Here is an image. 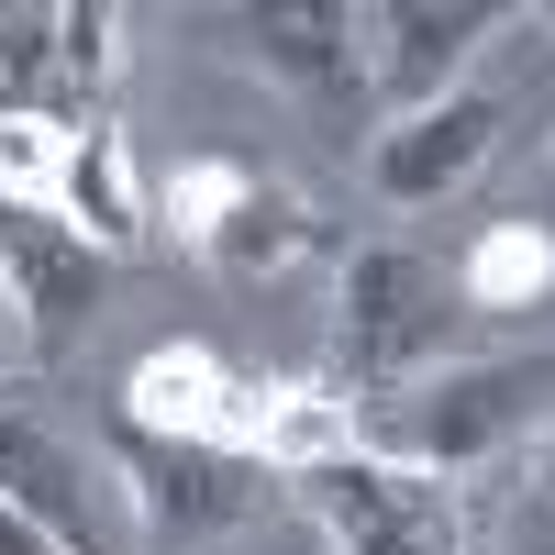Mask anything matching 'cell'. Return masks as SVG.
Returning <instances> with one entry per match:
<instances>
[{
    "label": "cell",
    "mask_w": 555,
    "mask_h": 555,
    "mask_svg": "<svg viewBox=\"0 0 555 555\" xmlns=\"http://www.w3.org/2000/svg\"><path fill=\"white\" fill-rule=\"evenodd\" d=\"M544 423H555V356H444L366 411L356 444L434 467V478H467V467H500L512 444H533Z\"/></svg>",
    "instance_id": "1"
},
{
    "label": "cell",
    "mask_w": 555,
    "mask_h": 555,
    "mask_svg": "<svg viewBox=\"0 0 555 555\" xmlns=\"http://www.w3.org/2000/svg\"><path fill=\"white\" fill-rule=\"evenodd\" d=\"M455 322H467V289L455 267L423 245H356L334 278V400H389L423 366L455 356Z\"/></svg>",
    "instance_id": "2"
},
{
    "label": "cell",
    "mask_w": 555,
    "mask_h": 555,
    "mask_svg": "<svg viewBox=\"0 0 555 555\" xmlns=\"http://www.w3.org/2000/svg\"><path fill=\"white\" fill-rule=\"evenodd\" d=\"M289 489H300L311 533L334 555H467V500H455V478L400 467L378 444L311 455V467H289Z\"/></svg>",
    "instance_id": "3"
},
{
    "label": "cell",
    "mask_w": 555,
    "mask_h": 555,
    "mask_svg": "<svg viewBox=\"0 0 555 555\" xmlns=\"http://www.w3.org/2000/svg\"><path fill=\"white\" fill-rule=\"evenodd\" d=\"M0 500L56 533V555H122L133 544V500L112 478V455H89L67 423H44V411L0 400Z\"/></svg>",
    "instance_id": "4"
},
{
    "label": "cell",
    "mask_w": 555,
    "mask_h": 555,
    "mask_svg": "<svg viewBox=\"0 0 555 555\" xmlns=\"http://www.w3.org/2000/svg\"><path fill=\"white\" fill-rule=\"evenodd\" d=\"M0 300H12L34 366H67L112 311V256L67 234L56 211H0Z\"/></svg>",
    "instance_id": "5"
},
{
    "label": "cell",
    "mask_w": 555,
    "mask_h": 555,
    "mask_svg": "<svg viewBox=\"0 0 555 555\" xmlns=\"http://www.w3.org/2000/svg\"><path fill=\"white\" fill-rule=\"evenodd\" d=\"M222 34L245 44L267 67V89H289V101L322 122V133H356L366 112V12L356 0H278V12H222Z\"/></svg>",
    "instance_id": "6"
},
{
    "label": "cell",
    "mask_w": 555,
    "mask_h": 555,
    "mask_svg": "<svg viewBox=\"0 0 555 555\" xmlns=\"http://www.w3.org/2000/svg\"><path fill=\"white\" fill-rule=\"evenodd\" d=\"M500 23H512L500 0H366V101H378L389 122L455 101L467 56Z\"/></svg>",
    "instance_id": "7"
},
{
    "label": "cell",
    "mask_w": 555,
    "mask_h": 555,
    "mask_svg": "<svg viewBox=\"0 0 555 555\" xmlns=\"http://www.w3.org/2000/svg\"><path fill=\"white\" fill-rule=\"evenodd\" d=\"M256 378H234L211 345H156L133 356L122 378V434H156V444H201V455H256ZM267 467V455H256Z\"/></svg>",
    "instance_id": "8"
},
{
    "label": "cell",
    "mask_w": 555,
    "mask_h": 555,
    "mask_svg": "<svg viewBox=\"0 0 555 555\" xmlns=\"http://www.w3.org/2000/svg\"><path fill=\"white\" fill-rule=\"evenodd\" d=\"M500 122H512V101H500V89H455V101L411 112V122H378V133H366V190H378L389 211H434V201H455V190L489 167Z\"/></svg>",
    "instance_id": "9"
},
{
    "label": "cell",
    "mask_w": 555,
    "mask_h": 555,
    "mask_svg": "<svg viewBox=\"0 0 555 555\" xmlns=\"http://www.w3.org/2000/svg\"><path fill=\"white\" fill-rule=\"evenodd\" d=\"M112 478L133 500V533H178V544H201L222 522H245L256 512V455H201V444H156V434H122L112 455Z\"/></svg>",
    "instance_id": "10"
},
{
    "label": "cell",
    "mask_w": 555,
    "mask_h": 555,
    "mask_svg": "<svg viewBox=\"0 0 555 555\" xmlns=\"http://www.w3.org/2000/svg\"><path fill=\"white\" fill-rule=\"evenodd\" d=\"M145 178H133V145H122V122H78L67 133V178H56V222L67 234H89L101 256L122 245H145Z\"/></svg>",
    "instance_id": "11"
},
{
    "label": "cell",
    "mask_w": 555,
    "mask_h": 555,
    "mask_svg": "<svg viewBox=\"0 0 555 555\" xmlns=\"http://www.w3.org/2000/svg\"><path fill=\"white\" fill-rule=\"evenodd\" d=\"M322 245V222H311V201L289 190V178H256L245 167V190L222 201V222L201 234V256L222 267V278H278L289 256H311Z\"/></svg>",
    "instance_id": "12"
},
{
    "label": "cell",
    "mask_w": 555,
    "mask_h": 555,
    "mask_svg": "<svg viewBox=\"0 0 555 555\" xmlns=\"http://www.w3.org/2000/svg\"><path fill=\"white\" fill-rule=\"evenodd\" d=\"M455 289H467V311H522L533 289H555V245L533 222H489V234L455 256Z\"/></svg>",
    "instance_id": "13"
},
{
    "label": "cell",
    "mask_w": 555,
    "mask_h": 555,
    "mask_svg": "<svg viewBox=\"0 0 555 555\" xmlns=\"http://www.w3.org/2000/svg\"><path fill=\"white\" fill-rule=\"evenodd\" d=\"M56 178H67V122L0 112V211H56Z\"/></svg>",
    "instance_id": "14"
},
{
    "label": "cell",
    "mask_w": 555,
    "mask_h": 555,
    "mask_svg": "<svg viewBox=\"0 0 555 555\" xmlns=\"http://www.w3.org/2000/svg\"><path fill=\"white\" fill-rule=\"evenodd\" d=\"M512 555H555V423L533 434V478H522V512H512Z\"/></svg>",
    "instance_id": "15"
},
{
    "label": "cell",
    "mask_w": 555,
    "mask_h": 555,
    "mask_svg": "<svg viewBox=\"0 0 555 555\" xmlns=\"http://www.w3.org/2000/svg\"><path fill=\"white\" fill-rule=\"evenodd\" d=\"M0 555H56V533H34V522L12 512V500H0Z\"/></svg>",
    "instance_id": "16"
},
{
    "label": "cell",
    "mask_w": 555,
    "mask_h": 555,
    "mask_svg": "<svg viewBox=\"0 0 555 555\" xmlns=\"http://www.w3.org/2000/svg\"><path fill=\"white\" fill-rule=\"evenodd\" d=\"M23 366H34V356H23V322H12V300H0V389H12Z\"/></svg>",
    "instance_id": "17"
}]
</instances>
